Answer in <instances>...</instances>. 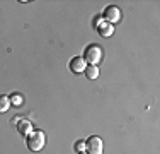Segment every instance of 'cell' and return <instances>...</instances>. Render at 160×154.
Returning <instances> with one entry per match:
<instances>
[{"instance_id": "8fae6325", "label": "cell", "mask_w": 160, "mask_h": 154, "mask_svg": "<svg viewBox=\"0 0 160 154\" xmlns=\"http://www.w3.org/2000/svg\"><path fill=\"white\" fill-rule=\"evenodd\" d=\"M73 149L77 152H83V151H85V140H77L73 144Z\"/></svg>"}, {"instance_id": "7c38bea8", "label": "cell", "mask_w": 160, "mask_h": 154, "mask_svg": "<svg viewBox=\"0 0 160 154\" xmlns=\"http://www.w3.org/2000/svg\"><path fill=\"white\" fill-rule=\"evenodd\" d=\"M78 154H87V152H85V151H83V152H78Z\"/></svg>"}, {"instance_id": "6da1fadb", "label": "cell", "mask_w": 160, "mask_h": 154, "mask_svg": "<svg viewBox=\"0 0 160 154\" xmlns=\"http://www.w3.org/2000/svg\"><path fill=\"white\" fill-rule=\"evenodd\" d=\"M26 139H28V140H26L28 149L32 152L41 151V149L44 147V144H46V135H44V132H41V130H32Z\"/></svg>"}, {"instance_id": "277c9868", "label": "cell", "mask_w": 160, "mask_h": 154, "mask_svg": "<svg viewBox=\"0 0 160 154\" xmlns=\"http://www.w3.org/2000/svg\"><path fill=\"white\" fill-rule=\"evenodd\" d=\"M102 19H104V22H108V24H116L118 21H121V10L118 9L116 5H109L104 9V12H102Z\"/></svg>"}, {"instance_id": "5b68a950", "label": "cell", "mask_w": 160, "mask_h": 154, "mask_svg": "<svg viewBox=\"0 0 160 154\" xmlns=\"http://www.w3.org/2000/svg\"><path fill=\"white\" fill-rule=\"evenodd\" d=\"M68 67H70V70L73 72V74H82V72L85 70L87 63H85V60H83V57H73V58L68 62Z\"/></svg>"}, {"instance_id": "3957f363", "label": "cell", "mask_w": 160, "mask_h": 154, "mask_svg": "<svg viewBox=\"0 0 160 154\" xmlns=\"http://www.w3.org/2000/svg\"><path fill=\"white\" fill-rule=\"evenodd\" d=\"M104 144H102V139L99 135H90L85 140V152L87 154H102Z\"/></svg>"}, {"instance_id": "7a4b0ae2", "label": "cell", "mask_w": 160, "mask_h": 154, "mask_svg": "<svg viewBox=\"0 0 160 154\" xmlns=\"http://www.w3.org/2000/svg\"><path fill=\"white\" fill-rule=\"evenodd\" d=\"M102 57H104L102 48L97 46V45H89L85 48V52H83V60H85V63H89V65H97L99 62L102 60Z\"/></svg>"}, {"instance_id": "ba28073f", "label": "cell", "mask_w": 160, "mask_h": 154, "mask_svg": "<svg viewBox=\"0 0 160 154\" xmlns=\"http://www.w3.org/2000/svg\"><path fill=\"white\" fill-rule=\"evenodd\" d=\"M83 74L87 75V79L94 80V79H97V77H99V67H97V65H87L85 70H83Z\"/></svg>"}, {"instance_id": "9c48e42d", "label": "cell", "mask_w": 160, "mask_h": 154, "mask_svg": "<svg viewBox=\"0 0 160 154\" xmlns=\"http://www.w3.org/2000/svg\"><path fill=\"white\" fill-rule=\"evenodd\" d=\"M10 108V98L5 94H0V113H7Z\"/></svg>"}, {"instance_id": "30bf717a", "label": "cell", "mask_w": 160, "mask_h": 154, "mask_svg": "<svg viewBox=\"0 0 160 154\" xmlns=\"http://www.w3.org/2000/svg\"><path fill=\"white\" fill-rule=\"evenodd\" d=\"M9 98H10V105H14V106H22L24 105V96L19 94V92H14V94L9 96Z\"/></svg>"}, {"instance_id": "8992f818", "label": "cell", "mask_w": 160, "mask_h": 154, "mask_svg": "<svg viewBox=\"0 0 160 154\" xmlns=\"http://www.w3.org/2000/svg\"><path fill=\"white\" fill-rule=\"evenodd\" d=\"M16 125H17V132L21 134V135H24V137H28L29 134L32 132V123L29 120H19Z\"/></svg>"}, {"instance_id": "52a82bcc", "label": "cell", "mask_w": 160, "mask_h": 154, "mask_svg": "<svg viewBox=\"0 0 160 154\" xmlns=\"http://www.w3.org/2000/svg\"><path fill=\"white\" fill-rule=\"evenodd\" d=\"M97 28H99V34L102 38H109L114 33L112 24H108V22H101V24H97Z\"/></svg>"}]
</instances>
